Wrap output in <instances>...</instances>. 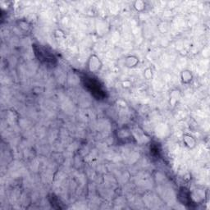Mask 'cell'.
<instances>
[{
	"label": "cell",
	"instance_id": "6da1fadb",
	"mask_svg": "<svg viewBox=\"0 0 210 210\" xmlns=\"http://www.w3.org/2000/svg\"><path fill=\"white\" fill-rule=\"evenodd\" d=\"M102 68V62L98 56L94 54L90 55L87 62V69L90 72L96 73L99 72Z\"/></svg>",
	"mask_w": 210,
	"mask_h": 210
},
{
	"label": "cell",
	"instance_id": "7a4b0ae2",
	"mask_svg": "<svg viewBox=\"0 0 210 210\" xmlns=\"http://www.w3.org/2000/svg\"><path fill=\"white\" fill-rule=\"evenodd\" d=\"M183 141L184 143L186 144V145L190 149L194 148L195 146L196 141L193 136H190V135H185L183 136Z\"/></svg>",
	"mask_w": 210,
	"mask_h": 210
},
{
	"label": "cell",
	"instance_id": "3957f363",
	"mask_svg": "<svg viewBox=\"0 0 210 210\" xmlns=\"http://www.w3.org/2000/svg\"><path fill=\"white\" fill-rule=\"evenodd\" d=\"M180 98V91L176 90H173L171 92V94H170V103H172V106H174L176 103H177L178 99Z\"/></svg>",
	"mask_w": 210,
	"mask_h": 210
},
{
	"label": "cell",
	"instance_id": "277c9868",
	"mask_svg": "<svg viewBox=\"0 0 210 210\" xmlns=\"http://www.w3.org/2000/svg\"><path fill=\"white\" fill-rule=\"evenodd\" d=\"M192 74L191 73L190 71H183L182 73V83L187 84L189 82H191L192 81Z\"/></svg>",
	"mask_w": 210,
	"mask_h": 210
},
{
	"label": "cell",
	"instance_id": "5b68a950",
	"mask_svg": "<svg viewBox=\"0 0 210 210\" xmlns=\"http://www.w3.org/2000/svg\"><path fill=\"white\" fill-rule=\"evenodd\" d=\"M138 62V58L136 57H134V56H130V57H127V60H126V65L128 67H136Z\"/></svg>",
	"mask_w": 210,
	"mask_h": 210
}]
</instances>
